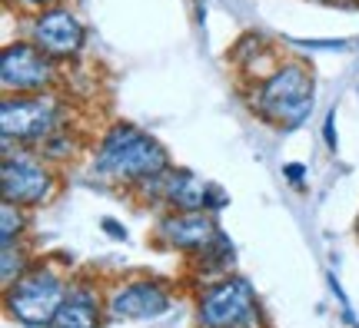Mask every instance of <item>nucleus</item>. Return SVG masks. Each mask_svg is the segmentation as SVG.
Masks as SVG:
<instances>
[{"label":"nucleus","instance_id":"obj_1","mask_svg":"<svg viewBox=\"0 0 359 328\" xmlns=\"http://www.w3.org/2000/svg\"><path fill=\"white\" fill-rule=\"evenodd\" d=\"M170 166L173 163L167 146L133 123H110L90 150V173L130 196L167 173Z\"/></svg>","mask_w":359,"mask_h":328},{"label":"nucleus","instance_id":"obj_2","mask_svg":"<svg viewBox=\"0 0 359 328\" xmlns=\"http://www.w3.org/2000/svg\"><path fill=\"white\" fill-rule=\"evenodd\" d=\"M313 100H316V76L313 66L299 57H283L273 73L246 87V103L257 120L283 133L306 123V116L313 113Z\"/></svg>","mask_w":359,"mask_h":328},{"label":"nucleus","instance_id":"obj_3","mask_svg":"<svg viewBox=\"0 0 359 328\" xmlns=\"http://www.w3.org/2000/svg\"><path fill=\"white\" fill-rule=\"evenodd\" d=\"M74 127V103L60 90L50 93H7L0 100V136L4 143L40 150L60 129Z\"/></svg>","mask_w":359,"mask_h":328},{"label":"nucleus","instance_id":"obj_4","mask_svg":"<svg viewBox=\"0 0 359 328\" xmlns=\"http://www.w3.org/2000/svg\"><path fill=\"white\" fill-rule=\"evenodd\" d=\"M74 276L57 259H34V265L13 285L4 289V312L27 328H50Z\"/></svg>","mask_w":359,"mask_h":328},{"label":"nucleus","instance_id":"obj_5","mask_svg":"<svg viewBox=\"0 0 359 328\" xmlns=\"http://www.w3.org/2000/svg\"><path fill=\"white\" fill-rule=\"evenodd\" d=\"M57 192H60V169L50 159H43L37 150L4 143V159H0L4 199L27 209H43L57 199Z\"/></svg>","mask_w":359,"mask_h":328},{"label":"nucleus","instance_id":"obj_6","mask_svg":"<svg viewBox=\"0 0 359 328\" xmlns=\"http://www.w3.org/2000/svg\"><path fill=\"white\" fill-rule=\"evenodd\" d=\"M196 328H266L257 289L240 276H223L196 292Z\"/></svg>","mask_w":359,"mask_h":328},{"label":"nucleus","instance_id":"obj_7","mask_svg":"<svg viewBox=\"0 0 359 328\" xmlns=\"http://www.w3.org/2000/svg\"><path fill=\"white\" fill-rule=\"evenodd\" d=\"M133 199L143 202V206H154L160 213L163 209H190V213H213V215L230 202L217 183H210L200 173L183 169V166H170L167 173H160L143 190L133 192Z\"/></svg>","mask_w":359,"mask_h":328},{"label":"nucleus","instance_id":"obj_8","mask_svg":"<svg viewBox=\"0 0 359 328\" xmlns=\"http://www.w3.org/2000/svg\"><path fill=\"white\" fill-rule=\"evenodd\" d=\"M64 87V64L40 50L34 40H7L0 50V90L7 93H50Z\"/></svg>","mask_w":359,"mask_h":328},{"label":"nucleus","instance_id":"obj_9","mask_svg":"<svg viewBox=\"0 0 359 328\" xmlns=\"http://www.w3.org/2000/svg\"><path fill=\"white\" fill-rule=\"evenodd\" d=\"M24 37L34 40L40 50L53 57L57 64H77L87 50V24L80 20L77 10H70L67 3L47 7V10L27 13L24 17Z\"/></svg>","mask_w":359,"mask_h":328},{"label":"nucleus","instance_id":"obj_10","mask_svg":"<svg viewBox=\"0 0 359 328\" xmlns=\"http://www.w3.org/2000/svg\"><path fill=\"white\" fill-rule=\"evenodd\" d=\"M173 289L160 278L130 276L107 285V318L110 322H150L173 308Z\"/></svg>","mask_w":359,"mask_h":328},{"label":"nucleus","instance_id":"obj_11","mask_svg":"<svg viewBox=\"0 0 359 328\" xmlns=\"http://www.w3.org/2000/svg\"><path fill=\"white\" fill-rule=\"evenodd\" d=\"M223 239L217 215L213 213H190V209H163L156 215L154 242L163 245L170 252H180L193 259V255L213 249Z\"/></svg>","mask_w":359,"mask_h":328},{"label":"nucleus","instance_id":"obj_12","mask_svg":"<svg viewBox=\"0 0 359 328\" xmlns=\"http://www.w3.org/2000/svg\"><path fill=\"white\" fill-rule=\"evenodd\" d=\"M103 318H107V289L93 276H77L50 328H103Z\"/></svg>","mask_w":359,"mask_h":328},{"label":"nucleus","instance_id":"obj_13","mask_svg":"<svg viewBox=\"0 0 359 328\" xmlns=\"http://www.w3.org/2000/svg\"><path fill=\"white\" fill-rule=\"evenodd\" d=\"M283 57H286V53L276 50V47H273L266 37H259V34L240 37L230 50L233 70L240 73V80H243L246 87H250V83H259L266 73H273V70L280 66Z\"/></svg>","mask_w":359,"mask_h":328},{"label":"nucleus","instance_id":"obj_14","mask_svg":"<svg viewBox=\"0 0 359 328\" xmlns=\"http://www.w3.org/2000/svg\"><path fill=\"white\" fill-rule=\"evenodd\" d=\"M30 213L27 206H17V202H0V242H24L27 232H30Z\"/></svg>","mask_w":359,"mask_h":328},{"label":"nucleus","instance_id":"obj_15","mask_svg":"<svg viewBox=\"0 0 359 328\" xmlns=\"http://www.w3.org/2000/svg\"><path fill=\"white\" fill-rule=\"evenodd\" d=\"M34 259H37V255L30 252L27 239L24 242H7V245H4V262H0V278H4V289H7V285H13L17 278L24 276L27 269L34 265Z\"/></svg>","mask_w":359,"mask_h":328},{"label":"nucleus","instance_id":"obj_16","mask_svg":"<svg viewBox=\"0 0 359 328\" xmlns=\"http://www.w3.org/2000/svg\"><path fill=\"white\" fill-rule=\"evenodd\" d=\"M57 3H67V0H13V7L24 13H37V10H47V7H57Z\"/></svg>","mask_w":359,"mask_h":328},{"label":"nucleus","instance_id":"obj_17","mask_svg":"<svg viewBox=\"0 0 359 328\" xmlns=\"http://www.w3.org/2000/svg\"><path fill=\"white\" fill-rule=\"evenodd\" d=\"M283 173L293 179V186H303V179H306V169L303 166H296V163H290V166H283Z\"/></svg>","mask_w":359,"mask_h":328},{"label":"nucleus","instance_id":"obj_18","mask_svg":"<svg viewBox=\"0 0 359 328\" xmlns=\"http://www.w3.org/2000/svg\"><path fill=\"white\" fill-rule=\"evenodd\" d=\"M103 229H107V232H114V239H123V236H127V229H120L116 222H110V219H103Z\"/></svg>","mask_w":359,"mask_h":328},{"label":"nucleus","instance_id":"obj_19","mask_svg":"<svg viewBox=\"0 0 359 328\" xmlns=\"http://www.w3.org/2000/svg\"><path fill=\"white\" fill-rule=\"evenodd\" d=\"M326 143H330V146H336V139H333V116L326 120Z\"/></svg>","mask_w":359,"mask_h":328},{"label":"nucleus","instance_id":"obj_20","mask_svg":"<svg viewBox=\"0 0 359 328\" xmlns=\"http://www.w3.org/2000/svg\"><path fill=\"white\" fill-rule=\"evenodd\" d=\"M313 3H336V0H313Z\"/></svg>","mask_w":359,"mask_h":328},{"label":"nucleus","instance_id":"obj_21","mask_svg":"<svg viewBox=\"0 0 359 328\" xmlns=\"http://www.w3.org/2000/svg\"><path fill=\"white\" fill-rule=\"evenodd\" d=\"M4 3H7V7H13V0H4Z\"/></svg>","mask_w":359,"mask_h":328}]
</instances>
